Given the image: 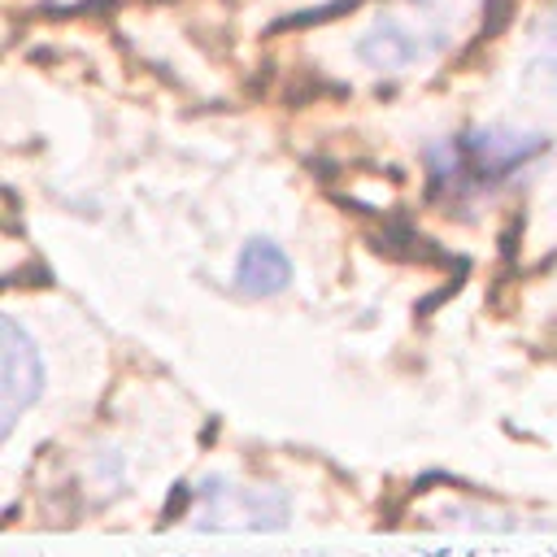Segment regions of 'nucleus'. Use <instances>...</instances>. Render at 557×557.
Returning <instances> with one entry per match:
<instances>
[{
	"label": "nucleus",
	"mask_w": 557,
	"mask_h": 557,
	"mask_svg": "<svg viewBox=\"0 0 557 557\" xmlns=\"http://www.w3.org/2000/svg\"><path fill=\"white\" fill-rule=\"evenodd\" d=\"M540 152H548V135H527V131H500V126H479V131H461L435 148H426V196L435 200L440 191L457 196V191H487L496 183H505L513 170H522L527 161H535Z\"/></svg>",
	"instance_id": "f257e3e1"
},
{
	"label": "nucleus",
	"mask_w": 557,
	"mask_h": 557,
	"mask_svg": "<svg viewBox=\"0 0 557 557\" xmlns=\"http://www.w3.org/2000/svg\"><path fill=\"white\" fill-rule=\"evenodd\" d=\"M287 283H292V257L274 239L252 235L235 257V292L248 300H265L287 292Z\"/></svg>",
	"instance_id": "20e7f679"
},
{
	"label": "nucleus",
	"mask_w": 557,
	"mask_h": 557,
	"mask_svg": "<svg viewBox=\"0 0 557 557\" xmlns=\"http://www.w3.org/2000/svg\"><path fill=\"white\" fill-rule=\"evenodd\" d=\"M187 500H191V487H187V483H174V492L165 496V509H161V527H165V522H174V518H183Z\"/></svg>",
	"instance_id": "0eeeda50"
},
{
	"label": "nucleus",
	"mask_w": 557,
	"mask_h": 557,
	"mask_svg": "<svg viewBox=\"0 0 557 557\" xmlns=\"http://www.w3.org/2000/svg\"><path fill=\"white\" fill-rule=\"evenodd\" d=\"M461 13L466 0H405L400 9H383L357 39V57L374 74H409L457 44Z\"/></svg>",
	"instance_id": "f03ea898"
},
{
	"label": "nucleus",
	"mask_w": 557,
	"mask_h": 557,
	"mask_svg": "<svg viewBox=\"0 0 557 557\" xmlns=\"http://www.w3.org/2000/svg\"><path fill=\"white\" fill-rule=\"evenodd\" d=\"M44 396V357L35 339L17 326V318H4V348H0V435L17 426L22 409H30Z\"/></svg>",
	"instance_id": "7ed1b4c3"
},
{
	"label": "nucleus",
	"mask_w": 557,
	"mask_h": 557,
	"mask_svg": "<svg viewBox=\"0 0 557 557\" xmlns=\"http://www.w3.org/2000/svg\"><path fill=\"white\" fill-rule=\"evenodd\" d=\"M531 74L557 87V9L535 26V52H531Z\"/></svg>",
	"instance_id": "39448f33"
},
{
	"label": "nucleus",
	"mask_w": 557,
	"mask_h": 557,
	"mask_svg": "<svg viewBox=\"0 0 557 557\" xmlns=\"http://www.w3.org/2000/svg\"><path fill=\"white\" fill-rule=\"evenodd\" d=\"M522 231H527V213L518 209V213H509V218H505V226H500V235H496L505 274H509V270H513V261H518V244H522Z\"/></svg>",
	"instance_id": "423d86ee"
}]
</instances>
